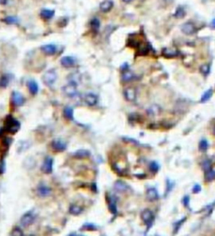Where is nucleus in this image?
<instances>
[{"label":"nucleus","mask_w":215,"mask_h":236,"mask_svg":"<svg viewBox=\"0 0 215 236\" xmlns=\"http://www.w3.org/2000/svg\"><path fill=\"white\" fill-rule=\"evenodd\" d=\"M21 124L19 120H17L12 115H8L4 120V130L6 132L10 133L11 135L16 134L20 129Z\"/></svg>","instance_id":"1"},{"label":"nucleus","mask_w":215,"mask_h":236,"mask_svg":"<svg viewBox=\"0 0 215 236\" xmlns=\"http://www.w3.org/2000/svg\"><path fill=\"white\" fill-rule=\"evenodd\" d=\"M36 219V214L32 211H28L20 218V224L23 227H29L35 223Z\"/></svg>","instance_id":"2"},{"label":"nucleus","mask_w":215,"mask_h":236,"mask_svg":"<svg viewBox=\"0 0 215 236\" xmlns=\"http://www.w3.org/2000/svg\"><path fill=\"white\" fill-rule=\"evenodd\" d=\"M57 79V74L55 70H49L42 77V81L46 86L51 87L54 84Z\"/></svg>","instance_id":"3"},{"label":"nucleus","mask_w":215,"mask_h":236,"mask_svg":"<svg viewBox=\"0 0 215 236\" xmlns=\"http://www.w3.org/2000/svg\"><path fill=\"white\" fill-rule=\"evenodd\" d=\"M63 92L64 93L69 97H76L78 93L77 88V83L71 82L70 83H68L63 87Z\"/></svg>","instance_id":"4"},{"label":"nucleus","mask_w":215,"mask_h":236,"mask_svg":"<svg viewBox=\"0 0 215 236\" xmlns=\"http://www.w3.org/2000/svg\"><path fill=\"white\" fill-rule=\"evenodd\" d=\"M53 164H54V160L52 157L51 156L45 157L41 166V171L45 174H51L53 171Z\"/></svg>","instance_id":"5"},{"label":"nucleus","mask_w":215,"mask_h":236,"mask_svg":"<svg viewBox=\"0 0 215 236\" xmlns=\"http://www.w3.org/2000/svg\"><path fill=\"white\" fill-rule=\"evenodd\" d=\"M11 101H12V104L15 107H20L25 104V98L24 97V96L20 93L14 91L12 93V95H11Z\"/></svg>","instance_id":"6"},{"label":"nucleus","mask_w":215,"mask_h":236,"mask_svg":"<svg viewBox=\"0 0 215 236\" xmlns=\"http://www.w3.org/2000/svg\"><path fill=\"white\" fill-rule=\"evenodd\" d=\"M36 193L39 197H46L52 194V188L45 184H40L36 188Z\"/></svg>","instance_id":"7"},{"label":"nucleus","mask_w":215,"mask_h":236,"mask_svg":"<svg viewBox=\"0 0 215 236\" xmlns=\"http://www.w3.org/2000/svg\"><path fill=\"white\" fill-rule=\"evenodd\" d=\"M181 29L182 33H184L186 36H192L193 34H195L197 31V28L195 25L193 23L190 22H186L183 24L182 27H181Z\"/></svg>","instance_id":"8"},{"label":"nucleus","mask_w":215,"mask_h":236,"mask_svg":"<svg viewBox=\"0 0 215 236\" xmlns=\"http://www.w3.org/2000/svg\"><path fill=\"white\" fill-rule=\"evenodd\" d=\"M52 148L56 152H63L67 149V144L61 139H55L52 142Z\"/></svg>","instance_id":"9"},{"label":"nucleus","mask_w":215,"mask_h":236,"mask_svg":"<svg viewBox=\"0 0 215 236\" xmlns=\"http://www.w3.org/2000/svg\"><path fill=\"white\" fill-rule=\"evenodd\" d=\"M141 219L144 222V223L150 228L154 221V214L150 209H144L141 213Z\"/></svg>","instance_id":"10"},{"label":"nucleus","mask_w":215,"mask_h":236,"mask_svg":"<svg viewBox=\"0 0 215 236\" xmlns=\"http://www.w3.org/2000/svg\"><path fill=\"white\" fill-rule=\"evenodd\" d=\"M124 95H125V99L129 102H134L136 99V90L135 88L132 87H129L125 89L124 91Z\"/></svg>","instance_id":"11"},{"label":"nucleus","mask_w":215,"mask_h":236,"mask_svg":"<svg viewBox=\"0 0 215 236\" xmlns=\"http://www.w3.org/2000/svg\"><path fill=\"white\" fill-rule=\"evenodd\" d=\"M84 101L88 106H95L98 104V97L93 93H87L84 97Z\"/></svg>","instance_id":"12"},{"label":"nucleus","mask_w":215,"mask_h":236,"mask_svg":"<svg viewBox=\"0 0 215 236\" xmlns=\"http://www.w3.org/2000/svg\"><path fill=\"white\" fill-rule=\"evenodd\" d=\"M113 7V3L111 0H104L102 3H100L99 9L103 13H108L110 10H112Z\"/></svg>","instance_id":"13"},{"label":"nucleus","mask_w":215,"mask_h":236,"mask_svg":"<svg viewBox=\"0 0 215 236\" xmlns=\"http://www.w3.org/2000/svg\"><path fill=\"white\" fill-rule=\"evenodd\" d=\"M75 63H76V62H75L73 57H71V56H63L61 59V64L64 67H72L75 66Z\"/></svg>","instance_id":"14"},{"label":"nucleus","mask_w":215,"mask_h":236,"mask_svg":"<svg viewBox=\"0 0 215 236\" xmlns=\"http://www.w3.org/2000/svg\"><path fill=\"white\" fill-rule=\"evenodd\" d=\"M27 87H28L29 93L32 94V95H36V94L38 93L39 86L38 83H37L35 80L30 79V80H29V81L27 82Z\"/></svg>","instance_id":"15"},{"label":"nucleus","mask_w":215,"mask_h":236,"mask_svg":"<svg viewBox=\"0 0 215 236\" xmlns=\"http://www.w3.org/2000/svg\"><path fill=\"white\" fill-rule=\"evenodd\" d=\"M41 51L43 53H45L47 55H54L56 51V46L53 44H49V45H45L41 46Z\"/></svg>","instance_id":"16"},{"label":"nucleus","mask_w":215,"mask_h":236,"mask_svg":"<svg viewBox=\"0 0 215 236\" xmlns=\"http://www.w3.org/2000/svg\"><path fill=\"white\" fill-rule=\"evenodd\" d=\"M146 197L149 201H156L159 198L157 190L154 188H149L146 192Z\"/></svg>","instance_id":"17"},{"label":"nucleus","mask_w":215,"mask_h":236,"mask_svg":"<svg viewBox=\"0 0 215 236\" xmlns=\"http://www.w3.org/2000/svg\"><path fill=\"white\" fill-rule=\"evenodd\" d=\"M83 211V208L79 205H77V204H72L69 207V213L72 215H75V216L82 214Z\"/></svg>","instance_id":"18"},{"label":"nucleus","mask_w":215,"mask_h":236,"mask_svg":"<svg viewBox=\"0 0 215 236\" xmlns=\"http://www.w3.org/2000/svg\"><path fill=\"white\" fill-rule=\"evenodd\" d=\"M63 115L68 120H73L74 114H73V108L71 107H66L63 110Z\"/></svg>","instance_id":"19"},{"label":"nucleus","mask_w":215,"mask_h":236,"mask_svg":"<svg viewBox=\"0 0 215 236\" xmlns=\"http://www.w3.org/2000/svg\"><path fill=\"white\" fill-rule=\"evenodd\" d=\"M55 11L52 10H42L40 11V16L45 20H50L54 16Z\"/></svg>","instance_id":"20"},{"label":"nucleus","mask_w":215,"mask_h":236,"mask_svg":"<svg viewBox=\"0 0 215 236\" xmlns=\"http://www.w3.org/2000/svg\"><path fill=\"white\" fill-rule=\"evenodd\" d=\"M162 55L165 57H167V58H172V57L177 56L178 54H177V52L176 51H173V50L169 48H165L162 51Z\"/></svg>","instance_id":"21"},{"label":"nucleus","mask_w":215,"mask_h":236,"mask_svg":"<svg viewBox=\"0 0 215 236\" xmlns=\"http://www.w3.org/2000/svg\"><path fill=\"white\" fill-rule=\"evenodd\" d=\"M89 155H90L89 151H87V150H77V151L75 152L74 156L78 159H83V158H86V157H87V156H89Z\"/></svg>","instance_id":"22"},{"label":"nucleus","mask_w":215,"mask_h":236,"mask_svg":"<svg viewBox=\"0 0 215 236\" xmlns=\"http://www.w3.org/2000/svg\"><path fill=\"white\" fill-rule=\"evenodd\" d=\"M212 95H213V89H209V90H207L203 93V95L202 96V97H201V100H200V102L201 103H206V102H208V101L211 98V97H212Z\"/></svg>","instance_id":"23"},{"label":"nucleus","mask_w":215,"mask_h":236,"mask_svg":"<svg viewBox=\"0 0 215 236\" xmlns=\"http://www.w3.org/2000/svg\"><path fill=\"white\" fill-rule=\"evenodd\" d=\"M10 236H25L24 235V232L21 228L16 226L13 227L12 230L10 231Z\"/></svg>","instance_id":"24"},{"label":"nucleus","mask_w":215,"mask_h":236,"mask_svg":"<svg viewBox=\"0 0 215 236\" xmlns=\"http://www.w3.org/2000/svg\"><path fill=\"white\" fill-rule=\"evenodd\" d=\"M10 82V78L9 75H3L2 78H0V87L5 88L9 85Z\"/></svg>","instance_id":"25"},{"label":"nucleus","mask_w":215,"mask_h":236,"mask_svg":"<svg viewBox=\"0 0 215 236\" xmlns=\"http://www.w3.org/2000/svg\"><path fill=\"white\" fill-rule=\"evenodd\" d=\"M91 28H92V29H93L94 32H98L100 28L99 20H98V19H96V18L93 19L92 21H91Z\"/></svg>","instance_id":"26"},{"label":"nucleus","mask_w":215,"mask_h":236,"mask_svg":"<svg viewBox=\"0 0 215 236\" xmlns=\"http://www.w3.org/2000/svg\"><path fill=\"white\" fill-rule=\"evenodd\" d=\"M134 78V74H133V72L130 71H128V70H126V71H124V73H123V77L122 79L125 82H129L131 81L132 79Z\"/></svg>","instance_id":"27"},{"label":"nucleus","mask_w":215,"mask_h":236,"mask_svg":"<svg viewBox=\"0 0 215 236\" xmlns=\"http://www.w3.org/2000/svg\"><path fill=\"white\" fill-rule=\"evenodd\" d=\"M215 178V172L212 169L205 172V180L207 181H213Z\"/></svg>","instance_id":"28"},{"label":"nucleus","mask_w":215,"mask_h":236,"mask_svg":"<svg viewBox=\"0 0 215 236\" xmlns=\"http://www.w3.org/2000/svg\"><path fill=\"white\" fill-rule=\"evenodd\" d=\"M186 15V12H185V10L183 9V7L180 6L177 9V11L174 14V16L177 17V18H179V19H182L183 17Z\"/></svg>","instance_id":"29"},{"label":"nucleus","mask_w":215,"mask_h":236,"mask_svg":"<svg viewBox=\"0 0 215 236\" xmlns=\"http://www.w3.org/2000/svg\"><path fill=\"white\" fill-rule=\"evenodd\" d=\"M200 72L203 76H208L210 73V66L209 64H203L200 67Z\"/></svg>","instance_id":"30"},{"label":"nucleus","mask_w":215,"mask_h":236,"mask_svg":"<svg viewBox=\"0 0 215 236\" xmlns=\"http://www.w3.org/2000/svg\"><path fill=\"white\" fill-rule=\"evenodd\" d=\"M126 188H127V186L122 181H117L115 183V189L117 191L123 192L125 191Z\"/></svg>","instance_id":"31"},{"label":"nucleus","mask_w":215,"mask_h":236,"mask_svg":"<svg viewBox=\"0 0 215 236\" xmlns=\"http://www.w3.org/2000/svg\"><path fill=\"white\" fill-rule=\"evenodd\" d=\"M208 147H209V143L208 141L206 140V139H202L200 143H199V149L200 150H202V151H206L207 149H208Z\"/></svg>","instance_id":"32"},{"label":"nucleus","mask_w":215,"mask_h":236,"mask_svg":"<svg viewBox=\"0 0 215 236\" xmlns=\"http://www.w3.org/2000/svg\"><path fill=\"white\" fill-rule=\"evenodd\" d=\"M109 208L110 211L112 212L113 214H116L117 213V207H116V202L113 200V198H110L109 201Z\"/></svg>","instance_id":"33"},{"label":"nucleus","mask_w":215,"mask_h":236,"mask_svg":"<svg viewBox=\"0 0 215 236\" xmlns=\"http://www.w3.org/2000/svg\"><path fill=\"white\" fill-rule=\"evenodd\" d=\"M202 167L204 170V172H207V171L210 170L211 169V162L209 161V160H205L204 162H202Z\"/></svg>","instance_id":"34"},{"label":"nucleus","mask_w":215,"mask_h":236,"mask_svg":"<svg viewBox=\"0 0 215 236\" xmlns=\"http://www.w3.org/2000/svg\"><path fill=\"white\" fill-rule=\"evenodd\" d=\"M96 229L95 227H94V225H93V224H85V225H83V228H82V230H94Z\"/></svg>","instance_id":"35"},{"label":"nucleus","mask_w":215,"mask_h":236,"mask_svg":"<svg viewBox=\"0 0 215 236\" xmlns=\"http://www.w3.org/2000/svg\"><path fill=\"white\" fill-rule=\"evenodd\" d=\"M5 21L8 24H14V23L18 22V20H17L16 18H14V17H8L5 19Z\"/></svg>","instance_id":"36"},{"label":"nucleus","mask_w":215,"mask_h":236,"mask_svg":"<svg viewBox=\"0 0 215 236\" xmlns=\"http://www.w3.org/2000/svg\"><path fill=\"white\" fill-rule=\"evenodd\" d=\"M158 169H159V166H158L157 163H155V162H152L151 164V170L152 172H156L158 171Z\"/></svg>","instance_id":"37"},{"label":"nucleus","mask_w":215,"mask_h":236,"mask_svg":"<svg viewBox=\"0 0 215 236\" xmlns=\"http://www.w3.org/2000/svg\"><path fill=\"white\" fill-rule=\"evenodd\" d=\"M4 172H5V162L3 160L2 162H0V174H3Z\"/></svg>","instance_id":"38"},{"label":"nucleus","mask_w":215,"mask_h":236,"mask_svg":"<svg viewBox=\"0 0 215 236\" xmlns=\"http://www.w3.org/2000/svg\"><path fill=\"white\" fill-rule=\"evenodd\" d=\"M193 191L194 193H198V192H199L201 191V187H200V185H195L194 186V188H193Z\"/></svg>","instance_id":"39"},{"label":"nucleus","mask_w":215,"mask_h":236,"mask_svg":"<svg viewBox=\"0 0 215 236\" xmlns=\"http://www.w3.org/2000/svg\"><path fill=\"white\" fill-rule=\"evenodd\" d=\"M183 204L186 207H188V205H189V197L188 196H186L183 198Z\"/></svg>","instance_id":"40"},{"label":"nucleus","mask_w":215,"mask_h":236,"mask_svg":"<svg viewBox=\"0 0 215 236\" xmlns=\"http://www.w3.org/2000/svg\"><path fill=\"white\" fill-rule=\"evenodd\" d=\"M4 132H5L4 128H3V127H2V126H0V137H1V136H3V133Z\"/></svg>","instance_id":"41"},{"label":"nucleus","mask_w":215,"mask_h":236,"mask_svg":"<svg viewBox=\"0 0 215 236\" xmlns=\"http://www.w3.org/2000/svg\"><path fill=\"white\" fill-rule=\"evenodd\" d=\"M211 27H212L213 29H215V19L212 20V22H211Z\"/></svg>","instance_id":"42"},{"label":"nucleus","mask_w":215,"mask_h":236,"mask_svg":"<svg viewBox=\"0 0 215 236\" xmlns=\"http://www.w3.org/2000/svg\"><path fill=\"white\" fill-rule=\"evenodd\" d=\"M123 2L124 3H131V2H133L134 0H122Z\"/></svg>","instance_id":"43"},{"label":"nucleus","mask_w":215,"mask_h":236,"mask_svg":"<svg viewBox=\"0 0 215 236\" xmlns=\"http://www.w3.org/2000/svg\"><path fill=\"white\" fill-rule=\"evenodd\" d=\"M7 0H0V4H4V3H6Z\"/></svg>","instance_id":"44"},{"label":"nucleus","mask_w":215,"mask_h":236,"mask_svg":"<svg viewBox=\"0 0 215 236\" xmlns=\"http://www.w3.org/2000/svg\"><path fill=\"white\" fill-rule=\"evenodd\" d=\"M69 236H83V235H78V234H71Z\"/></svg>","instance_id":"45"}]
</instances>
